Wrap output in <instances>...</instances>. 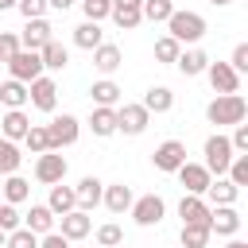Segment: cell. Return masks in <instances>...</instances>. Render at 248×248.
Wrapping results in <instances>:
<instances>
[{"instance_id": "obj_1", "label": "cell", "mask_w": 248, "mask_h": 248, "mask_svg": "<svg viewBox=\"0 0 248 248\" xmlns=\"http://www.w3.org/2000/svg\"><path fill=\"white\" fill-rule=\"evenodd\" d=\"M244 116H248V101H244L240 93H217V97L205 105V120H209V124H217V132H221V128L240 124Z\"/></svg>"}, {"instance_id": "obj_2", "label": "cell", "mask_w": 248, "mask_h": 248, "mask_svg": "<svg viewBox=\"0 0 248 248\" xmlns=\"http://www.w3.org/2000/svg\"><path fill=\"white\" fill-rule=\"evenodd\" d=\"M167 35L170 39H178V43H186V46H198L202 39H205V16H198V12H190V8H174L170 16H167Z\"/></svg>"}, {"instance_id": "obj_3", "label": "cell", "mask_w": 248, "mask_h": 248, "mask_svg": "<svg viewBox=\"0 0 248 248\" xmlns=\"http://www.w3.org/2000/svg\"><path fill=\"white\" fill-rule=\"evenodd\" d=\"M202 155H205V163H202V167H205L209 174H225L236 151H232V143H229V136H221V132H213V136L205 140V147H202Z\"/></svg>"}, {"instance_id": "obj_4", "label": "cell", "mask_w": 248, "mask_h": 248, "mask_svg": "<svg viewBox=\"0 0 248 248\" xmlns=\"http://www.w3.org/2000/svg\"><path fill=\"white\" fill-rule=\"evenodd\" d=\"M27 101L39 112H54L58 108V81L50 74H39L35 81H27Z\"/></svg>"}, {"instance_id": "obj_5", "label": "cell", "mask_w": 248, "mask_h": 248, "mask_svg": "<svg viewBox=\"0 0 248 248\" xmlns=\"http://www.w3.org/2000/svg\"><path fill=\"white\" fill-rule=\"evenodd\" d=\"M4 66H8V74H12L16 81H23V85H27V81H35L39 74H46V70H43L39 50H23V46H19V50H16V54H12Z\"/></svg>"}, {"instance_id": "obj_6", "label": "cell", "mask_w": 248, "mask_h": 248, "mask_svg": "<svg viewBox=\"0 0 248 248\" xmlns=\"http://www.w3.org/2000/svg\"><path fill=\"white\" fill-rule=\"evenodd\" d=\"M78 136H81V120H78V116H70V112L54 116V120L46 124V140H50V147H54V151H62V147L78 143Z\"/></svg>"}, {"instance_id": "obj_7", "label": "cell", "mask_w": 248, "mask_h": 248, "mask_svg": "<svg viewBox=\"0 0 248 248\" xmlns=\"http://www.w3.org/2000/svg\"><path fill=\"white\" fill-rule=\"evenodd\" d=\"M147 124H151V112H147L140 101H136V105H116V132H124V136H143Z\"/></svg>"}, {"instance_id": "obj_8", "label": "cell", "mask_w": 248, "mask_h": 248, "mask_svg": "<svg viewBox=\"0 0 248 248\" xmlns=\"http://www.w3.org/2000/svg\"><path fill=\"white\" fill-rule=\"evenodd\" d=\"M163 217H167V202H163L159 194H143V198H132V221H136V225L151 229V225H159Z\"/></svg>"}, {"instance_id": "obj_9", "label": "cell", "mask_w": 248, "mask_h": 248, "mask_svg": "<svg viewBox=\"0 0 248 248\" xmlns=\"http://www.w3.org/2000/svg\"><path fill=\"white\" fill-rule=\"evenodd\" d=\"M151 163H155V170L174 174V170L186 163V143H182V140H163V143L151 151Z\"/></svg>"}, {"instance_id": "obj_10", "label": "cell", "mask_w": 248, "mask_h": 248, "mask_svg": "<svg viewBox=\"0 0 248 248\" xmlns=\"http://www.w3.org/2000/svg\"><path fill=\"white\" fill-rule=\"evenodd\" d=\"M35 178L43 182V186H54V182H62L66 178V155L62 151H43L39 159H35Z\"/></svg>"}, {"instance_id": "obj_11", "label": "cell", "mask_w": 248, "mask_h": 248, "mask_svg": "<svg viewBox=\"0 0 248 248\" xmlns=\"http://www.w3.org/2000/svg\"><path fill=\"white\" fill-rule=\"evenodd\" d=\"M54 221H58V232H62L66 240H85V236L93 232V217H89L85 209H70V213L54 217Z\"/></svg>"}, {"instance_id": "obj_12", "label": "cell", "mask_w": 248, "mask_h": 248, "mask_svg": "<svg viewBox=\"0 0 248 248\" xmlns=\"http://www.w3.org/2000/svg\"><path fill=\"white\" fill-rule=\"evenodd\" d=\"M205 78H209L213 93H236V89H240V74H236L229 62H213V58H209V66H205Z\"/></svg>"}, {"instance_id": "obj_13", "label": "cell", "mask_w": 248, "mask_h": 248, "mask_svg": "<svg viewBox=\"0 0 248 248\" xmlns=\"http://www.w3.org/2000/svg\"><path fill=\"white\" fill-rule=\"evenodd\" d=\"M50 39H54V27L46 23V16H39V19H27V27L19 35V46L23 50H43Z\"/></svg>"}, {"instance_id": "obj_14", "label": "cell", "mask_w": 248, "mask_h": 248, "mask_svg": "<svg viewBox=\"0 0 248 248\" xmlns=\"http://www.w3.org/2000/svg\"><path fill=\"white\" fill-rule=\"evenodd\" d=\"M209 232L217 236H236L240 232V213L232 205H209Z\"/></svg>"}, {"instance_id": "obj_15", "label": "cell", "mask_w": 248, "mask_h": 248, "mask_svg": "<svg viewBox=\"0 0 248 248\" xmlns=\"http://www.w3.org/2000/svg\"><path fill=\"white\" fill-rule=\"evenodd\" d=\"M143 0H112V12H108V19L120 27V31H132V27H140L143 23Z\"/></svg>"}, {"instance_id": "obj_16", "label": "cell", "mask_w": 248, "mask_h": 248, "mask_svg": "<svg viewBox=\"0 0 248 248\" xmlns=\"http://www.w3.org/2000/svg\"><path fill=\"white\" fill-rule=\"evenodd\" d=\"M174 174H178V182H182V190H186V194H205V186H209V178H213L202 163H190V159H186Z\"/></svg>"}, {"instance_id": "obj_17", "label": "cell", "mask_w": 248, "mask_h": 248, "mask_svg": "<svg viewBox=\"0 0 248 248\" xmlns=\"http://www.w3.org/2000/svg\"><path fill=\"white\" fill-rule=\"evenodd\" d=\"M178 217H182V225H209V202L202 194H182Z\"/></svg>"}, {"instance_id": "obj_18", "label": "cell", "mask_w": 248, "mask_h": 248, "mask_svg": "<svg viewBox=\"0 0 248 248\" xmlns=\"http://www.w3.org/2000/svg\"><path fill=\"white\" fill-rule=\"evenodd\" d=\"M174 66H178V74H182V78H198V74H205V66H209V54H205L202 46H186V50H178Z\"/></svg>"}, {"instance_id": "obj_19", "label": "cell", "mask_w": 248, "mask_h": 248, "mask_svg": "<svg viewBox=\"0 0 248 248\" xmlns=\"http://www.w3.org/2000/svg\"><path fill=\"white\" fill-rule=\"evenodd\" d=\"M74 194H78V209H97L101 205V194H105V182L97 178V174H85L78 186H74Z\"/></svg>"}, {"instance_id": "obj_20", "label": "cell", "mask_w": 248, "mask_h": 248, "mask_svg": "<svg viewBox=\"0 0 248 248\" xmlns=\"http://www.w3.org/2000/svg\"><path fill=\"white\" fill-rule=\"evenodd\" d=\"M209 205H232L236 198H240V186H232L225 174H217V178H209V186H205V194H202Z\"/></svg>"}, {"instance_id": "obj_21", "label": "cell", "mask_w": 248, "mask_h": 248, "mask_svg": "<svg viewBox=\"0 0 248 248\" xmlns=\"http://www.w3.org/2000/svg\"><path fill=\"white\" fill-rule=\"evenodd\" d=\"M27 128H31V116H27L23 108H8V112L0 116V136H4V140H16V143H19V140L27 136Z\"/></svg>"}, {"instance_id": "obj_22", "label": "cell", "mask_w": 248, "mask_h": 248, "mask_svg": "<svg viewBox=\"0 0 248 248\" xmlns=\"http://www.w3.org/2000/svg\"><path fill=\"white\" fill-rule=\"evenodd\" d=\"M93 66H97L101 74H116V70L124 66V50H120L116 43H101V46H93Z\"/></svg>"}, {"instance_id": "obj_23", "label": "cell", "mask_w": 248, "mask_h": 248, "mask_svg": "<svg viewBox=\"0 0 248 248\" xmlns=\"http://www.w3.org/2000/svg\"><path fill=\"white\" fill-rule=\"evenodd\" d=\"M132 186H124V182H112V186H105V194H101V202H105V209L108 213H128L132 209Z\"/></svg>"}, {"instance_id": "obj_24", "label": "cell", "mask_w": 248, "mask_h": 248, "mask_svg": "<svg viewBox=\"0 0 248 248\" xmlns=\"http://www.w3.org/2000/svg\"><path fill=\"white\" fill-rule=\"evenodd\" d=\"M89 132L93 136H116V108H105V105H93V112H89Z\"/></svg>"}, {"instance_id": "obj_25", "label": "cell", "mask_w": 248, "mask_h": 248, "mask_svg": "<svg viewBox=\"0 0 248 248\" xmlns=\"http://www.w3.org/2000/svg\"><path fill=\"white\" fill-rule=\"evenodd\" d=\"M46 209H50L54 217H62V213L78 209V194H74V186H62V182H54V186H50V198H46Z\"/></svg>"}, {"instance_id": "obj_26", "label": "cell", "mask_w": 248, "mask_h": 248, "mask_svg": "<svg viewBox=\"0 0 248 248\" xmlns=\"http://www.w3.org/2000/svg\"><path fill=\"white\" fill-rule=\"evenodd\" d=\"M120 85L112 81V78H101V81H93L89 85V97H93V105H105V108H116L120 105Z\"/></svg>"}, {"instance_id": "obj_27", "label": "cell", "mask_w": 248, "mask_h": 248, "mask_svg": "<svg viewBox=\"0 0 248 248\" xmlns=\"http://www.w3.org/2000/svg\"><path fill=\"white\" fill-rule=\"evenodd\" d=\"M140 105H143L147 112H170V108H174V93H170L167 85H151Z\"/></svg>"}, {"instance_id": "obj_28", "label": "cell", "mask_w": 248, "mask_h": 248, "mask_svg": "<svg viewBox=\"0 0 248 248\" xmlns=\"http://www.w3.org/2000/svg\"><path fill=\"white\" fill-rule=\"evenodd\" d=\"M23 229H31L35 236H43V232L54 229V213H50L46 205H31V209L23 213Z\"/></svg>"}, {"instance_id": "obj_29", "label": "cell", "mask_w": 248, "mask_h": 248, "mask_svg": "<svg viewBox=\"0 0 248 248\" xmlns=\"http://www.w3.org/2000/svg\"><path fill=\"white\" fill-rule=\"evenodd\" d=\"M74 43H78L81 50H93V46H101V43H105V31H101V23H93V19L78 23V27H74Z\"/></svg>"}, {"instance_id": "obj_30", "label": "cell", "mask_w": 248, "mask_h": 248, "mask_svg": "<svg viewBox=\"0 0 248 248\" xmlns=\"http://www.w3.org/2000/svg\"><path fill=\"white\" fill-rule=\"evenodd\" d=\"M39 58H43V70H50V74H54V70H66V62H70V50H66L58 39H50V43L39 50Z\"/></svg>"}, {"instance_id": "obj_31", "label": "cell", "mask_w": 248, "mask_h": 248, "mask_svg": "<svg viewBox=\"0 0 248 248\" xmlns=\"http://www.w3.org/2000/svg\"><path fill=\"white\" fill-rule=\"evenodd\" d=\"M31 198V182L16 170V174H4V202H12V205H19V202H27Z\"/></svg>"}, {"instance_id": "obj_32", "label": "cell", "mask_w": 248, "mask_h": 248, "mask_svg": "<svg viewBox=\"0 0 248 248\" xmlns=\"http://www.w3.org/2000/svg\"><path fill=\"white\" fill-rule=\"evenodd\" d=\"M0 105H4V108H23V105H27V85L16 81V78H8V81L0 85Z\"/></svg>"}, {"instance_id": "obj_33", "label": "cell", "mask_w": 248, "mask_h": 248, "mask_svg": "<svg viewBox=\"0 0 248 248\" xmlns=\"http://www.w3.org/2000/svg\"><path fill=\"white\" fill-rule=\"evenodd\" d=\"M23 163V151L16 147V140H4L0 136V174H16Z\"/></svg>"}, {"instance_id": "obj_34", "label": "cell", "mask_w": 248, "mask_h": 248, "mask_svg": "<svg viewBox=\"0 0 248 248\" xmlns=\"http://www.w3.org/2000/svg\"><path fill=\"white\" fill-rule=\"evenodd\" d=\"M209 225H182V232H178V240H182V248H205L209 244Z\"/></svg>"}, {"instance_id": "obj_35", "label": "cell", "mask_w": 248, "mask_h": 248, "mask_svg": "<svg viewBox=\"0 0 248 248\" xmlns=\"http://www.w3.org/2000/svg\"><path fill=\"white\" fill-rule=\"evenodd\" d=\"M23 147H27L31 155H43V151H50V140H46V124H31V128H27V136H23Z\"/></svg>"}, {"instance_id": "obj_36", "label": "cell", "mask_w": 248, "mask_h": 248, "mask_svg": "<svg viewBox=\"0 0 248 248\" xmlns=\"http://www.w3.org/2000/svg\"><path fill=\"white\" fill-rule=\"evenodd\" d=\"M178 50H182V43H178V39H170V35L155 39V62H163V66H174Z\"/></svg>"}, {"instance_id": "obj_37", "label": "cell", "mask_w": 248, "mask_h": 248, "mask_svg": "<svg viewBox=\"0 0 248 248\" xmlns=\"http://www.w3.org/2000/svg\"><path fill=\"white\" fill-rule=\"evenodd\" d=\"M143 19H151V23H167V16L174 12V0H143Z\"/></svg>"}, {"instance_id": "obj_38", "label": "cell", "mask_w": 248, "mask_h": 248, "mask_svg": "<svg viewBox=\"0 0 248 248\" xmlns=\"http://www.w3.org/2000/svg\"><path fill=\"white\" fill-rule=\"evenodd\" d=\"M124 240V229L116 225V221H105V225H97V244L101 248H116Z\"/></svg>"}, {"instance_id": "obj_39", "label": "cell", "mask_w": 248, "mask_h": 248, "mask_svg": "<svg viewBox=\"0 0 248 248\" xmlns=\"http://www.w3.org/2000/svg\"><path fill=\"white\" fill-rule=\"evenodd\" d=\"M4 248H39V236L19 225V229H12V232L4 236Z\"/></svg>"}, {"instance_id": "obj_40", "label": "cell", "mask_w": 248, "mask_h": 248, "mask_svg": "<svg viewBox=\"0 0 248 248\" xmlns=\"http://www.w3.org/2000/svg\"><path fill=\"white\" fill-rule=\"evenodd\" d=\"M225 178H229L232 186H248V155H232V163H229Z\"/></svg>"}, {"instance_id": "obj_41", "label": "cell", "mask_w": 248, "mask_h": 248, "mask_svg": "<svg viewBox=\"0 0 248 248\" xmlns=\"http://www.w3.org/2000/svg\"><path fill=\"white\" fill-rule=\"evenodd\" d=\"M78 4H81L85 19H93V23L108 19V12H112V0H78Z\"/></svg>"}, {"instance_id": "obj_42", "label": "cell", "mask_w": 248, "mask_h": 248, "mask_svg": "<svg viewBox=\"0 0 248 248\" xmlns=\"http://www.w3.org/2000/svg\"><path fill=\"white\" fill-rule=\"evenodd\" d=\"M19 225H23V213H19L12 202H0V229L12 232V229H19Z\"/></svg>"}, {"instance_id": "obj_43", "label": "cell", "mask_w": 248, "mask_h": 248, "mask_svg": "<svg viewBox=\"0 0 248 248\" xmlns=\"http://www.w3.org/2000/svg\"><path fill=\"white\" fill-rule=\"evenodd\" d=\"M229 143H232V151H236V155H248V124H244V120H240V124H232Z\"/></svg>"}, {"instance_id": "obj_44", "label": "cell", "mask_w": 248, "mask_h": 248, "mask_svg": "<svg viewBox=\"0 0 248 248\" xmlns=\"http://www.w3.org/2000/svg\"><path fill=\"white\" fill-rule=\"evenodd\" d=\"M16 8H19L23 19H39V16H46V0H19Z\"/></svg>"}, {"instance_id": "obj_45", "label": "cell", "mask_w": 248, "mask_h": 248, "mask_svg": "<svg viewBox=\"0 0 248 248\" xmlns=\"http://www.w3.org/2000/svg\"><path fill=\"white\" fill-rule=\"evenodd\" d=\"M16 50H19V35H12V31H0V62H8Z\"/></svg>"}, {"instance_id": "obj_46", "label": "cell", "mask_w": 248, "mask_h": 248, "mask_svg": "<svg viewBox=\"0 0 248 248\" xmlns=\"http://www.w3.org/2000/svg\"><path fill=\"white\" fill-rule=\"evenodd\" d=\"M229 66H232L236 74H244V70H248V43H236V46H232V58H229Z\"/></svg>"}, {"instance_id": "obj_47", "label": "cell", "mask_w": 248, "mask_h": 248, "mask_svg": "<svg viewBox=\"0 0 248 248\" xmlns=\"http://www.w3.org/2000/svg\"><path fill=\"white\" fill-rule=\"evenodd\" d=\"M39 248H70V240H66L58 229H50V232H43V236H39Z\"/></svg>"}, {"instance_id": "obj_48", "label": "cell", "mask_w": 248, "mask_h": 248, "mask_svg": "<svg viewBox=\"0 0 248 248\" xmlns=\"http://www.w3.org/2000/svg\"><path fill=\"white\" fill-rule=\"evenodd\" d=\"M78 0H46V8H54V12H66V8H74Z\"/></svg>"}, {"instance_id": "obj_49", "label": "cell", "mask_w": 248, "mask_h": 248, "mask_svg": "<svg viewBox=\"0 0 248 248\" xmlns=\"http://www.w3.org/2000/svg\"><path fill=\"white\" fill-rule=\"evenodd\" d=\"M225 248H248V244H244V240H236V236H229V244H225Z\"/></svg>"}, {"instance_id": "obj_50", "label": "cell", "mask_w": 248, "mask_h": 248, "mask_svg": "<svg viewBox=\"0 0 248 248\" xmlns=\"http://www.w3.org/2000/svg\"><path fill=\"white\" fill-rule=\"evenodd\" d=\"M19 0H0V12H8V8H16Z\"/></svg>"}, {"instance_id": "obj_51", "label": "cell", "mask_w": 248, "mask_h": 248, "mask_svg": "<svg viewBox=\"0 0 248 248\" xmlns=\"http://www.w3.org/2000/svg\"><path fill=\"white\" fill-rule=\"evenodd\" d=\"M209 4H217V8H225V4H232V0H209Z\"/></svg>"}, {"instance_id": "obj_52", "label": "cell", "mask_w": 248, "mask_h": 248, "mask_svg": "<svg viewBox=\"0 0 248 248\" xmlns=\"http://www.w3.org/2000/svg\"><path fill=\"white\" fill-rule=\"evenodd\" d=\"M4 236H8V232H4V229H0V248H4Z\"/></svg>"}]
</instances>
